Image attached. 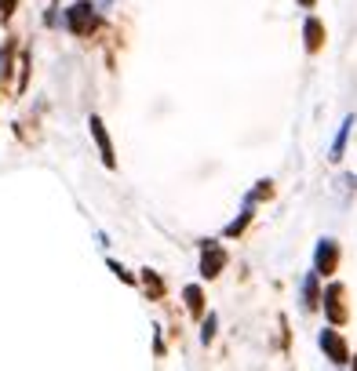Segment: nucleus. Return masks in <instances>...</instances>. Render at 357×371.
I'll return each instance as SVG.
<instances>
[{"instance_id": "f257e3e1", "label": "nucleus", "mask_w": 357, "mask_h": 371, "mask_svg": "<svg viewBox=\"0 0 357 371\" xmlns=\"http://www.w3.org/2000/svg\"><path fill=\"white\" fill-rule=\"evenodd\" d=\"M66 26H70V33H77V37H92V30L99 26L95 8L88 4V0H77L73 8H66Z\"/></svg>"}, {"instance_id": "f03ea898", "label": "nucleus", "mask_w": 357, "mask_h": 371, "mask_svg": "<svg viewBox=\"0 0 357 371\" xmlns=\"http://www.w3.org/2000/svg\"><path fill=\"white\" fill-rule=\"evenodd\" d=\"M335 266H339V244H335V240H321L318 255H313V270H318L321 277H332Z\"/></svg>"}, {"instance_id": "7ed1b4c3", "label": "nucleus", "mask_w": 357, "mask_h": 371, "mask_svg": "<svg viewBox=\"0 0 357 371\" xmlns=\"http://www.w3.org/2000/svg\"><path fill=\"white\" fill-rule=\"evenodd\" d=\"M321 349L328 353V360H332V364H346V360H350L346 342H343V335L335 332V327H325V332H321Z\"/></svg>"}, {"instance_id": "20e7f679", "label": "nucleus", "mask_w": 357, "mask_h": 371, "mask_svg": "<svg viewBox=\"0 0 357 371\" xmlns=\"http://www.w3.org/2000/svg\"><path fill=\"white\" fill-rule=\"evenodd\" d=\"M223 266H226V251L215 244V240H208V244H204V255H201V273H204V277H219Z\"/></svg>"}, {"instance_id": "39448f33", "label": "nucleus", "mask_w": 357, "mask_h": 371, "mask_svg": "<svg viewBox=\"0 0 357 371\" xmlns=\"http://www.w3.org/2000/svg\"><path fill=\"white\" fill-rule=\"evenodd\" d=\"M343 284H332V288L325 291V313H328V320L332 324H343L346 320V306H343Z\"/></svg>"}, {"instance_id": "423d86ee", "label": "nucleus", "mask_w": 357, "mask_h": 371, "mask_svg": "<svg viewBox=\"0 0 357 371\" xmlns=\"http://www.w3.org/2000/svg\"><path fill=\"white\" fill-rule=\"evenodd\" d=\"M88 127H92V139H95V146H99V153H102V164L113 168V164H117V157H113V146H110V135H106V127H102V120H99V117H92V120H88Z\"/></svg>"}, {"instance_id": "0eeeda50", "label": "nucleus", "mask_w": 357, "mask_h": 371, "mask_svg": "<svg viewBox=\"0 0 357 371\" xmlns=\"http://www.w3.org/2000/svg\"><path fill=\"white\" fill-rule=\"evenodd\" d=\"M303 37H306V51H321V44H325V26H321L318 18H306Z\"/></svg>"}, {"instance_id": "6e6552de", "label": "nucleus", "mask_w": 357, "mask_h": 371, "mask_svg": "<svg viewBox=\"0 0 357 371\" xmlns=\"http://www.w3.org/2000/svg\"><path fill=\"white\" fill-rule=\"evenodd\" d=\"M182 298H186V310H190L194 317H201V313H204V295H201L197 284H190V288L182 291Z\"/></svg>"}, {"instance_id": "1a4fd4ad", "label": "nucleus", "mask_w": 357, "mask_h": 371, "mask_svg": "<svg viewBox=\"0 0 357 371\" xmlns=\"http://www.w3.org/2000/svg\"><path fill=\"white\" fill-rule=\"evenodd\" d=\"M318 270H313L306 280H303V306H306V310H313V306H318Z\"/></svg>"}, {"instance_id": "9d476101", "label": "nucleus", "mask_w": 357, "mask_h": 371, "mask_svg": "<svg viewBox=\"0 0 357 371\" xmlns=\"http://www.w3.org/2000/svg\"><path fill=\"white\" fill-rule=\"evenodd\" d=\"M350 127H353V117H346V120H343V127H339V139H335V146H332V161H339V157H343V149H346V135H350Z\"/></svg>"}, {"instance_id": "9b49d317", "label": "nucleus", "mask_w": 357, "mask_h": 371, "mask_svg": "<svg viewBox=\"0 0 357 371\" xmlns=\"http://www.w3.org/2000/svg\"><path fill=\"white\" fill-rule=\"evenodd\" d=\"M248 218H251V204H248V211H244V215L237 218V222H234V226H226V237H237V233H241V229L248 226Z\"/></svg>"}, {"instance_id": "f8f14e48", "label": "nucleus", "mask_w": 357, "mask_h": 371, "mask_svg": "<svg viewBox=\"0 0 357 371\" xmlns=\"http://www.w3.org/2000/svg\"><path fill=\"white\" fill-rule=\"evenodd\" d=\"M8 70H11V48H0V80H8Z\"/></svg>"}, {"instance_id": "ddd939ff", "label": "nucleus", "mask_w": 357, "mask_h": 371, "mask_svg": "<svg viewBox=\"0 0 357 371\" xmlns=\"http://www.w3.org/2000/svg\"><path fill=\"white\" fill-rule=\"evenodd\" d=\"M201 339H204V342H212V339H215V317H208V320H204V332H201Z\"/></svg>"}, {"instance_id": "4468645a", "label": "nucleus", "mask_w": 357, "mask_h": 371, "mask_svg": "<svg viewBox=\"0 0 357 371\" xmlns=\"http://www.w3.org/2000/svg\"><path fill=\"white\" fill-rule=\"evenodd\" d=\"M146 288H150L154 295H161V280H157V277H154L150 270H146Z\"/></svg>"}, {"instance_id": "2eb2a0df", "label": "nucleus", "mask_w": 357, "mask_h": 371, "mask_svg": "<svg viewBox=\"0 0 357 371\" xmlns=\"http://www.w3.org/2000/svg\"><path fill=\"white\" fill-rule=\"evenodd\" d=\"M15 4H18V0H0V18H8L15 11Z\"/></svg>"}, {"instance_id": "dca6fc26", "label": "nucleus", "mask_w": 357, "mask_h": 371, "mask_svg": "<svg viewBox=\"0 0 357 371\" xmlns=\"http://www.w3.org/2000/svg\"><path fill=\"white\" fill-rule=\"evenodd\" d=\"M99 4H102V8H110V4H113V0H99Z\"/></svg>"}, {"instance_id": "f3484780", "label": "nucleus", "mask_w": 357, "mask_h": 371, "mask_svg": "<svg viewBox=\"0 0 357 371\" xmlns=\"http://www.w3.org/2000/svg\"><path fill=\"white\" fill-rule=\"evenodd\" d=\"M299 4H303V8H310V4H313V0H299Z\"/></svg>"}]
</instances>
